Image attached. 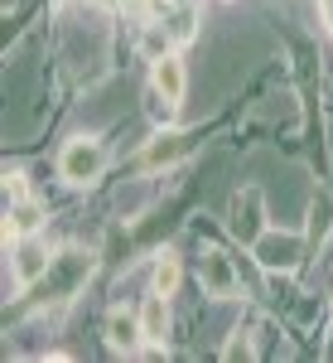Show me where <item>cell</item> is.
<instances>
[{
    "instance_id": "6da1fadb",
    "label": "cell",
    "mask_w": 333,
    "mask_h": 363,
    "mask_svg": "<svg viewBox=\"0 0 333 363\" xmlns=\"http://www.w3.org/2000/svg\"><path fill=\"white\" fill-rule=\"evenodd\" d=\"M102 169H107V145L97 136H73L63 145V155H58V179L73 184V189L102 179Z\"/></svg>"
},
{
    "instance_id": "7a4b0ae2",
    "label": "cell",
    "mask_w": 333,
    "mask_h": 363,
    "mask_svg": "<svg viewBox=\"0 0 333 363\" xmlns=\"http://www.w3.org/2000/svg\"><path fill=\"white\" fill-rule=\"evenodd\" d=\"M5 252H10V277H15V291H29L34 281H44V277H49V267H54V257H58L39 233L15 238Z\"/></svg>"
},
{
    "instance_id": "3957f363",
    "label": "cell",
    "mask_w": 333,
    "mask_h": 363,
    "mask_svg": "<svg viewBox=\"0 0 333 363\" xmlns=\"http://www.w3.org/2000/svg\"><path fill=\"white\" fill-rule=\"evenodd\" d=\"M251 257L261 272H295L305 262V233H285V228H266L256 242H251Z\"/></svg>"
},
{
    "instance_id": "277c9868",
    "label": "cell",
    "mask_w": 333,
    "mask_h": 363,
    "mask_svg": "<svg viewBox=\"0 0 333 363\" xmlns=\"http://www.w3.org/2000/svg\"><path fill=\"white\" fill-rule=\"evenodd\" d=\"M227 233H232L247 252H251V242L266 233V199H261L256 184H247V189L232 194V203H227Z\"/></svg>"
},
{
    "instance_id": "5b68a950",
    "label": "cell",
    "mask_w": 333,
    "mask_h": 363,
    "mask_svg": "<svg viewBox=\"0 0 333 363\" xmlns=\"http://www.w3.org/2000/svg\"><path fill=\"white\" fill-rule=\"evenodd\" d=\"M189 150H194V136H189V131L160 126L155 136L145 140V150H140V169H169V165H179Z\"/></svg>"
},
{
    "instance_id": "8992f818",
    "label": "cell",
    "mask_w": 333,
    "mask_h": 363,
    "mask_svg": "<svg viewBox=\"0 0 333 363\" xmlns=\"http://www.w3.org/2000/svg\"><path fill=\"white\" fill-rule=\"evenodd\" d=\"M92 252H78V247H68V252H58L54 257V267H49V277H58V291H54V301H73L78 296V286H83L87 277H92Z\"/></svg>"
},
{
    "instance_id": "52a82bcc",
    "label": "cell",
    "mask_w": 333,
    "mask_h": 363,
    "mask_svg": "<svg viewBox=\"0 0 333 363\" xmlns=\"http://www.w3.org/2000/svg\"><path fill=\"white\" fill-rule=\"evenodd\" d=\"M203 291L208 296H218V301H232L237 291H242V277H237V267H232V257L227 252H203Z\"/></svg>"
},
{
    "instance_id": "ba28073f",
    "label": "cell",
    "mask_w": 333,
    "mask_h": 363,
    "mask_svg": "<svg viewBox=\"0 0 333 363\" xmlns=\"http://www.w3.org/2000/svg\"><path fill=\"white\" fill-rule=\"evenodd\" d=\"M140 330H145L150 349H165V339H169V296L165 291H150L140 301Z\"/></svg>"
},
{
    "instance_id": "9c48e42d",
    "label": "cell",
    "mask_w": 333,
    "mask_h": 363,
    "mask_svg": "<svg viewBox=\"0 0 333 363\" xmlns=\"http://www.w3.org/2000/svg\"><path fill=\"white\" fill-rule=\"evenodd\" d=\"M150 87L155 92H165L169 102H179L184 97V87H189V78H184V58L179 54H165L150 63Z\"/></svg>"
},
{
    "instance_id": "30bf717a",
    "label": "cell",
    "mask_w": 333,
    "mask_h": 363,
    "mask_svg": "<svg viewBox=\"0 0 333 363\" xmlns=\"http://www.w3.org/2000/svg\"><path fill=\"white\" fill-rule=\"evenodd\" d=\"M107 344L116 349V354H136L140 344H145L140 315H121V310H111V320H107Z\"/></svg>"
},
{
    "instance_id": "8fae6325",
    "label": "cell",
    "mask_w": 333,
    "mask_h": 363,
    "mask_svg": "<svg viewBox=\"0 0 333 363\" xmlns=\"http://www.w3.org/2000/svg\"><path fill=\"white\" fill-rule=\"evenodd\" d=\"M39 228H44V208H39L34 199L10 203V213H5V247H10L15 238H25V233H39Z\"/></svg>"
},
{
    "instance_id": "7c38bea8",
    "label": "cell",
    "mask_w": 333,
    "mask_h": 363,
    "mask_svg": "<svg viewBox=\"0 0 333 363\" xmlns=\"http://www.w3.org/2000/svg\"><path fill=\"white\" fill-rule=\"evenodd\" d=\"M174 49H179V44H174L169 25H165V20H150V25H145V34H140V54H145L150 63H155V58L174 54Z\"/></svg>"
},
{
    "instance_id": "4fadbf2b",
    "label": "cell",
    "mask_w": 333,
    "mask_h": 363,
    "mask_svg": "<svg viewBox=\"0 0 333 363\" xmlns=\"http://www.w3.org/2000/svg\"><path fill=\"white\" fill-rule=\"evenodd\" d=\"M165 25H169V34H174V44L184 49V44L198 34V5H184V0H179V5L165 15Z\"/></svg>"
},
{
    "instance_id": "5bb4252c",
    "label": "cell",
    "mask_w": 333,
    "mask_h": 363,
    "mask_svg": "<svg viewBox=\"0 0 333 363\" xmlns=\"http://www.w3.org/2000/svg\"><path fill=\"white\" fill-rule=\"evenodd\" d=\"M150 291H165V296H174V291H179V257H174V252H160V257H155Z\"/></svg>"
},
{
    "instance_id": "9a60e30c",
    "label": "cell",
    "mask_w": 333,
    "mask_h": 363,
    "mask_svg": "<svg viewBox=\"0 0 333 363\" xmlns=\"http://www.w3.org/2000/svg\"><path fill=\"white\" fill-rule=\"evenodd\" d=\"M145 112H150V121H155V126H169V121H174V112H179V102H169L165 92H155V87H150Z\"/></svg>"
},
{
    "instance_id": "2e32d148",
    "label": "cell",
    "mask_w": 333,
    "mask_h": 363,
    "mask_svg": "<svg viewBox=\"0 0 333 363\" xmlns=\"http://www.w3.org/2000/svg\"><path fill=\"white\" fill-rule=\"evenodd\" d=\"M222 359H227V363H237V359H251V339H247V330H237V335L227 339V349H222Z\"/></svg>"
},
{
    "instance_id": "e0dca14e",
    "label": "cell",
    "mask_w": 333,
    "mask_h": 363,
    "mask_svg": "<svg viewBox=\"0 0 333 363\" xmlns=\"http://www.w3.org/2000/svg\"><path fill=\"white\" fill-rule=\"evenodd\" d=\"M5 199H10V203L29 199V189H25V174H20V169H10V174H5Z\"/></svg>"
},
{
    "instance_id": "ac0fdd59",
    "label": "cell",
    "mask_w": 333,
    "mask_h": 363,
    "mask_svg": "<svg viewBox=\"0 0 333 363\" xmlns=\"http://www.w3.org/2000/svg\"><path fill=\"white\" fill-rule=\"evenodd\" d=\"M174 5H179V0H145V15H150V20H165Z\"/></svg>"
},
{
    "instance_id": "d6986e66",
    "label": "cell",
    "mask_w": 333,
    "mask_h": 363,
    "mask_svg": "<svg viewBox=\"0 0 333 363\" xmlns=\"http://www.w3.org/2000/svg\"><path fill=\"white\" fill-rule=\"evenodd\" d=\"M319 10H324V25H329V34H333V0H319Z\"/></svg>"
},
{
    "instance_id": "ffe728a7",
    "label": "cell",
    "mask_w": 333,
    "mask_h": 363,
    "mask_svg": "<svg viewBox=\"0 0 333 363\" xmlns=\"http://www.w3.org/2000/svg\"><path fill=\"white\" fill-rule=\"evenodd\" d=\"M184 5H203V0H184Z\"/></svg>"
}]
</instances>
